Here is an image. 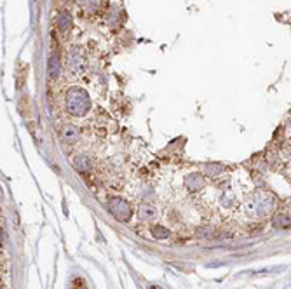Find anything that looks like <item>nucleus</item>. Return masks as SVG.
I'll return each instance as SVG.
<instances>
[{
	"label": "nucleus",
	"instance_id": "nucleus-1",
	"mask_svg": "<svg viewBox=\"0 0 291 289\" xmlns=\"http://www.w3.org/2000/svg\"><path fill=\"white\" fill-rule=\"evenodd\" d=\"M89 106H91V101H89V96L84 89L72 87L67 93V110L74 117H84L88 113Z\"/></svg>",
	"mask_w": 291,
	"mask_h": 289
},
{
	"label": "nucleus",
	"instance_id": "nucleus-2",
	"mask_svg": "<svg viewBox=\"0 0 291 289\" xmlns=\"http://www.w3.org/2000/svg\"><path fill=\"white\" fill-rule=\"evenodd\" d=\"M108 209L117 219H120V221H127V219L131 218L129 204H127L126 200H122V198H112V200L108 202Z\"/></svg>",
	"mask_w": 291,
	"mask_h": 289
},
{
	"label": "nucleus",
	"instance_id": "nucleus-3",
	"mask_svg": "<svg viewBox=\"0 0 291 289\" xmlns=\"http://www.w3.org/2000/svg\"><path fill=\"white\" fill-rule=\"evenodd\" d=\"M68 66H70V70L75 73L84 72L86 63H84V56H82L81 49H72V51L68 52Z\"/></svg>",
	"mask_w": 291,
	"mask_h": 289
},
{
	"label": "nucleus",
	"instance_id": "nucleus-4",
	"mask_svg": "<svg viewBox=\"0 0 291 289\" xmlns=\"http://www.w3.org/2000/svg\"><path fill=\"white\" fill-rule=\"evenodd\" d=\"M47 72H49V75L53 77V79L60 77L61 63H60V54H58L56 51H54L53 54L49 56V63H47Z\"/></svg>",
	"mask_w": 291,
	"mask_h": 289
},
{
	"label": "nucleus",
	"instance_id": "nucleus-5",
	"mask_svg": "<svg viewBox=\"0 0 291 289\" xmlns=\"http://www.w3.org/2000/svg\"><path fill=\"white\" fill-rule=\"evenodd\" d=\"M61 139H63L65 145H74L75 141L79 139V132L74 125H65L61 129Z\"/></svg>",
	"mask_w": 291,
	"mask_h": 289
},
{
	"label": "nucleus",
	"instance_id": "nucleus-6",
	"mask_svg": "<svg viewBox=\"0 0 291 289\" xmlns=\"http://www.w3.org/2000/svg\"><path fill=\"white\" fill-rule=\"evenodd\" d=\"M274 226L276 228H290L291 226V218L290 214H284V212H281V214H276L274 216Z\"/></svg>",
	"mask_w": 291,
	"mask_h": 289
},
{
	"label": "nucleus",
	"instance_id": "nucleus-7",
	"mask_svg": "<svg viewBox=\"0 0 291 289\" xmlns=\"http://www.w3.org/2000/svg\"><path fill=\"white\" fill-rule=\"evenodd\" d=\"M58 28H60L61 31H67V30H70V26H72V16L68 12H60L58 14Z\"/></svg>",
	"mask_w": 291,
	"mask_h": 289
},
{
	"label": "nucleus",
	"instance_id": "nucleus-8",
	"mask_svg": "<svg viewBox=\"0 0 291 289\" xmlns=\"http://www.w3.org/2000/svg\"><path fill=\"white\" fill-rule=\"evenodd\" d=\"M155 214H157V211H155L152 205H141V207H140V218L145 219V221H150V219H154Z\"/></svg>",
	"mask_w": 291,
	"mask_h": 289
},
{
	"label": "nucleus",
	"instance_id": "nucleus-9",
	"mask_svg": "<svg viewBox=\"0 0 291 289\" xmlns=\"http://www.w3.org/2000/svg\"><path fill=\"white\" fill-rule=\"evenodd\" d=\"M70 289H88V284H86V281L82 277H77L72 281Z\"/></svg>",
	"mask_w": 291,
	"mask_h": 289
},
{
	"label": "nucleus",
	"instance_id": "nucleus-10",
	"mask_svg": "<svg viewBox=\"0 0 291 289\" xmlns=\"http://www.w3.org/2000/svg\"><path fill=\"white\" fill-rule=\"evenodd\" d=\"M152 232H154V237H157V239H164V237L169 235V230H164L162 226H154Z\"/></svg>",
	"mask_w": 291,
	"mask_h": 289
}]
</instances>
